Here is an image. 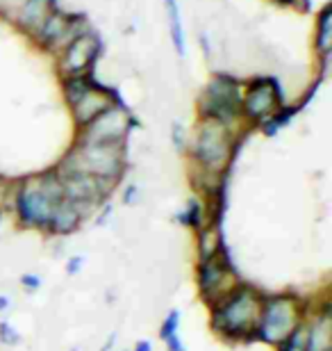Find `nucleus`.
<instances>
[{
  "label": "nucleus",
  "mask_w": 332,
  "mask_h": 351,
  "mask_svg": "<svg viewBox=\"0 0 332 351\" xmlns=\"http://www.w3.org/2000/svg\"><path fill=\"white\" fill-rule=\"evenodd\" d=\"M68 351H77V347H73V349H68Z\"/></svg>",
  "instance_id": "473e14b6"
},
{
  "label": "nucleus",
  "mask_w": 332,
  "mask_h": 351,
  "mask_svg": "<svg viewBox=\"0 0 332 351\" xmlns=\"http://www.w3.org/2000/svg\"><path fill=\"white\" fill-rule=\"evenodd\" d=\"M0 342L7 347H16L21 342V333L14 328L12 322H7V319L0 322Z\"/></svg>",
  "instance_id": "5701e85b"
},
{
  "label": "nucleus",
  "mask_w": 332,
  "mask_h": 351,
  "mask_svg": "<svg viewBox=\"0 0 332 351\" xmlns=\"http://www.w3.org/2000/svg\"><path fill=\"white\" fill-rule=\"evenodd\" d=\"M178 221L182 223V226H187L189 230H194V233H199V230L205 226V223L212 221V217H209L207 210H205V203L194 196V199H189L187 208L180 213Z\"/></svg>",
  "instance_id": "6ab92c4d"
},
{
  "label": "nucleus",
  "mask_w": 332,
  "mask_h": 351,
  "mask_svg": "<svg viewBox=\"0 0 332 351\" xmlns=\"http://www.w3.org/2000/svg\"><path fill=\"white\" fill-rule=\"evenodd\" d=\"M166 5V21H168V34L175 46L178 58H185V27H182V16H180V5L178 0H164Z\"/></svg>",
  "instance_id": "a211bd4d"
},
{
  "label": "nucleus",
  "mask_w": 332,
  "mask_h": 351,
  "mask_svg": "<svg viewBox=\"0 0 332 351\" xmlns=\"http://www.w3.org/2000/svg\"><path fill=\"white\" fill-rule=\"evenodd\" d=\"M196 247H199V263L201 261H209L216 254L223 251V237L221 230H218V221H209L196 233Z\"/></svg>",
  "instance_id": "f3484780"
},
{
  "label": "nucleus",
  "mask_w": 332,
  "mask_h": 351,
  "mask_svg": "<svg viewBox=\"0 0 332 351\" xmlns=\"http://www.w3.org/2000/svg\"><path fill=\"white\" fill-rule=\"evenodd\" d=\"M132 351H153V345H151V340H139L137 345L132 347Z\"/></svg>",
  "instance_id": "c85d7f7f"
},
{
  "label": "nucleus",
  "mask_w": 332,
  "mask_h": 351,
  "mask_svg": "<svg viewBox=\"0 0 332 351\" xmlns=\"http://www.w3.org/2000/svg\"><path fill=\"white\" fill-rule=\"evenodd\" d=\"M242 85L225 73L214 75L199 98L201 121H214L225 128H235L242 121Z\"/></svg>",
  "instance_id": "423d86ee"
},
{
  "label": "nucleus",
  "mask_w": 332,
  "mask_h": 351,
  "mask_svg": "<svg viewBox=\"0 0 332 351\" xmlns=\"http://www.w3.org/2000/svg\"><path fill=\"white\" fill-rule=\"evenodd\" d=\"M305 328H307V351H332L330 301H323L309 317H305Z\"/></svg>",
  "instance_id": "ddd939ff"
},
{
  "label": "nucleus",
  "mask_w": 332,
  "mask_h": 351,
  "mask_svg": "<svg viewBox=\"0 0 332 351\" xmlns=\"http://www.w3.org/2000/svg\"><path fill=\"white\" fill-rule=\"evenodd\" d=\"M194 169L207 173H223L235 156V135L230 128L214 121H201L189 144Z\"/></svg>",
  "instance_id": "39448f33"
},
{
  "label": "nucleus",
  "mask_w": 332,
  "mask_h": 351,
  "mask_svg": "<svg viewBox=\"0 0 332 351\" xmlns=\"http://www.w3.org/2000/svg\"><path fill=\"white\" fill-rule=\"evenodd\" d=\"M137 192H139V189L134 187V185H130L128 189H125V196H123V201L128 203V206H130V203H137V199H139V196H137Z\"/></svg>",
  "instance_id": "cd10ccee"
},
{
  "label": "nucleus",
  "mask_w": 332,
  "mask_h": 351,
  "mask_svg": "<svg viewBox=\"0 0 332 351\" xmlns=\"http://www.w3.org/2000/svg\"><path fill=\"white\" fill-rule=\"evenodd\" d=\"M84 217L80 215L75 203H71L68 199H62L58 206H55L53 215H51V221H48V235H73L77 228L82 226Z\"/></svg>",
  "instance_id": "2eb2a0df"
},
{
  "label": "nucleus",
  "mask_w": 332,
  "mask_h": 351,
  "mask_svg": "<svg viewBox=\"0 0 332 351\" xmlns=\"http://www.w3.org/2000/svg\"><path fill=\"white\" fill-rule=\"evenodd\" d=\"M280 105L282 94L273 78H255L242 89V119L257 125V128Z\"/></svg>",
  "instance_id": "9d476101"
},
{
  "label": "nucleus",
  "mask_w": 332,
  "mask_h": 351,
  "mask_svg": "<svg viewBox=\"0 0 332 351\" xmlns=\"http://www.w3.org/2000/svg\"><path fill=\"white\" fill-rule=\"evenodd\" d=\"M23 3H25V0H0V14L14 21V16H16V12H18V7L23 5Z\"/></svg>",
  "instance_id": "393cba45"
},
{
  "label": "nucleus",
  "mask_w": 332,
  "mask_h": 351,
  "mask_svg": "<svg viewBox=\"0 0 332 351\" xmlns=\"http://www.w3.org/2000/svg\"><path fill=\"white\" fill-rule=\"evenodd\" d=\"M60 169L84 171L114 189L125 173V144H84L75 142L60 160Z\"/></svg>",
  "instance_id": "7ed1b4c3"
},
{
  "label": "nucleus",
  "mask_w": 332,
  "mask_h": 351,
  "mask_svg": "<svg viewBox=\"0 0 332 351\" xmlns=\"http://www.w3.org/2000/svg\"><path fill=\"white\" fill-rule=\"evenodd\" d=\"M173 144H175V149H178L180 153L187 149L185 135H182V125H180V123H175V125H173Z\"/></svg>",
  "instance_id": "a878e982"
},
{
  "label": "nucleus",
  "mask_w": 332,
  "mask_h": 351,
  "mask_svg": "<svg viewBox=\"0 0 332 351\" xmlns=\"http://www.w3.org/2000/svg\"><path fill=\"white\" fill-rule=\"evenodd\" d=\"M132 128V119L118 103L110 105L96 119H91L87 125L77 128L75 142L84 144H125L128 132Z\"/></svg>",
  "instance_id": "1a4fd4ad"
},
{
  "label": "nucleus",
  "mask_w": 332,
  "mask_h": 351,
  "mask_svg": "<svg viewBox=\"0 0 332 351\" xmlns=\"http://www.w3.org/2000/svg\"><path fill=\"white\" fill-rule=\"evenodd\" d=\"M264 294L248 283H239L235 290L209 308V328L225 342H255V324Z\"/></svg>",
  "instance_id": "f257e3e1"
},
{
  "label": "nucleus",
  "mask_w": 332,
  "mask_h": 351,
  "mask_svg": "<svg viewBox=\"0 0 332 351\" xmlns=\"http://www.w3.org/2000/svg\"><path fill=\"white\" fill-rule=\"evenodd\" d=\"M53 10H55V0H25V3L18 7L16 16H14V23H16L23 32L32 34L41 23H44L46 16Z\"/></svg>",
  "instance_id": "dca6fc26"
},
{
  "label": "nucleus",
  "mask_w": 332,
  "mask_h": 351,
  "mask_svg": "<svg viewBox=\"0 0 332 351\" xmlns=\"http://www.w3.org/2000/svg\"><path fill=\"white\" fill-rule=\"evenodd\" d=\"M330 32H332V10L328 5L326 10L319 14V19H316V37H314L316 51L321 53L323 62H326L330 55Z\"/></svg>",
  "instance_id": "aec40b11"
},
{
  "label": "nucleus",
  "mask_w": 332,
  "mask_h": 351,
  "mask_svg": "<svg viewBox=\"0 0 332 351\" xmlns=\"http://www.w3.org/2000/svg\"><path fill=\"white\" fill-rule=\"evenodd\" d=\"M114 345H116V333H112L110 338H107V345H105V347H103L101 351H110V349L114 347Z\"/></svg>",
  "instance_id": "7c9ffc66"
},
{
  "label": "nucleus",
  "mask_w": 332,
  "mask_h": 351,
  "mask_svg": "<svg viewBox=\"0 0 332 351\" xmlns=\"http://www.w3.org/2000/svg\"><path fill=\"white\" fill-rule=\"evenodd\" d=\"M55 169H58V173H60L62 189H64V199L75 203L84 219H87L94 210L101 208V203L107 199V194L112 192L110 185H105L103 180H98V178H94V176L84 173V171L60 169V167H55Z\"/></svg>",
  "instance_id": "6e6552de"
},
{
  "label": "nucleus",
  "mask_w": 332,
  "mask_h": 351,
  "mask_svg": "<svg viewBox=\"0 0 332 351\" xmlns=\"http://www.w3.org/2000/svg\"><path fill=\"white\" fill-rule=\"evenodd\" d=\"M10 306H12V301H10V297H5V294H0V313L10 311Z\"/></svg>",
  "instance_id": "c756f323"
},
{
  "label": "nucleus",
  "mask_w": 332,
  "mask_h": 351,
  "mask_svg": "<svg viewBox=\"0 0 332 351\" xmlns=\"http://www.w3.org/2000/svg\"><path fill=\"white\" fill-rule=\"evenodd\" d=\"M0 219H3V208H0Z\"/></svg>",
  "instance_id": "2f4dec72"
},
{
  "label": "nucleus",
  "mask_w": 332,
  "mask_h": 351,
  "mask_svg": "<svg viewBox=\"0 0 332 351\" xmlns=\"http://www.w3.org/2000/svg\"><path fill=\"white\" fill-rule=\"evenodd\" d=\"M242 283L232 267L225 249L221 254H216L209 261H201L196 265V285H199L201 299L207 304V308H212L214 304H218L225 294H230L235 287Z\"/></svg>",
  "instance_id": "0eeeda50"
},
{
  "label": "nucleus",
  "mask_w": 332,
  "mask_h": 351,
  "mask_svg": "<svg viewBox=\"0 0 332 351\" xmlns=\"http://www.w3.org/2000/svg\"><path fill=\"white\" fill-rule=\"evenodd\" d=\"M101 53V41L94 32L82 30L77 37L71 41L66 48L58 53V69L62 78H71V75H87L94 66V62Z\"/></svg>",
  "instance_id": "9b49d317"
},
{
  "label": "nucleus",
  "mask_w": 332,
  "mask_h": 351,
  "mask_svg": "<svg viewBox=\"0 0 332 351\" xmlns=\"http://www.w3.org/2000/svg\"><path fill=\"white\" fill-rule=\"evenodd\" d=\"M275 351H307V328H305V322L296 326L294 331L280 342V345H275Z\"/></svg>",
  "instance_id": "412c9836"
},
{
  "label": "nucleus",
  "mask_w": 332,
  "mask_h": 351,
  "mask_svg": "<svg viewBox=\"0 0 332 351\" xmlns=\"http://www.w3.org/2000/svg\"><path fill=\"white\" fill-rule=\"evenodd\" d=\"M82 263H84V258H82V256L68 258V263H66V274H68V276H75V274L82 269Z\"/></svg>",
  "instance_id": "bb28decb"
},
{
  "label": "nucleus",
  "mask_w": 332,
  "mask_h": 351,
  "mask_svg": "<svg viewBox=\"0 0 332 351\" xmlns=\"http://www.w3.org/2000/svg\"><path fill=\"white\" fill-rule=\"evenodd\" d=\"M307 317V306L296 294H268L262 299L259 317L255 324V342H264L268 347L280 345L296 326Z\"/></svg>",
  "instance_id": "20e7f679"
},
{
  "label": "nucleus",
  "mask_w": 332,
  "mask_h": 351,
  "mask_svg": "<svg viewBox=\"0 0 332 351\" xmlns=\"http://www.w3.org/2000/svg\"><path fill=\"white\" fill-rule=\"evenodd\" d=\"M110 105H114V96H112V91L94 82V85H91L73 105H71V114H73V121H75L77 128H82V125H87L91 119H96L101 112L107 110Z\"/></svg>",
  "instance_id": "f8f14e48"
},
{
  "label": "nucleus",
  "mask_w": 332,
  "mask_h": 351,
  "mask_svg": "<svg viewBox=\"0 0 332 351\" xmlns=\"http://www.w3.org/2000/svg\"><path fill=\"white\" fill-rule=\"evenodd\" d=\"M71 19H73V16H68V14L60 12L58 7H55V10L46 16L44 23H41L37 30L30 34V37L37 41L41 48H46V51H53L55 53V48H58L60 39L64 37V32L68 30Z\"/></svg>",
  "instance_id": "4468645a"
},
{
  "label": "nucleus",
  "mask_w": 332,
  "mask_h": 351,
  "mask_svg": "<svg viewBox=\"0 0 332 351\" xmlns=\"http://www.w3.org/2000/svg\"><path fill=\"white\" fill-rule=\"evenodd\" d=\"M64 199V189L58 169L27 176L18 182L14 192V213L23 228H34L46 233L55 206Z\"/></svg>",
  "instance_id": "f03ea898"
},
{
  "label": "nucleus",
  "mask_w": 332,
  "mask_h": 351,
  "mask_svg": "<svg viewBox=\"0 0 332 351\" xmlns=\"http://www.w3.org/2000/svg\"><path fill=\"white\" fill-rule=\"evenodd\" d=\"M180 317H182V313L178 311V308L168 311V315L159 326V340L162 342H164L166 338H171V335H175V333H180Z\"/></svg>",
  "instance_id": "4be33fe9"
},
{
  "label": "nucleus",
  "mask_w": 332,
  "mask_h": 351,
  "mask_svg": "<svg viewBox=\"0 0 332 351\" xmlns=\"http://www.w3.org/2000/svg\"><path fill=\"white\" fill-rule=\"evenodd\" d=\"M21 285H23V290L25 292H39L41 290V285H44V280H41L39 274H32V271H25L23 276H21Z\"/></svg>",
  "instance_id": "b1692460"
}]
</instances>
